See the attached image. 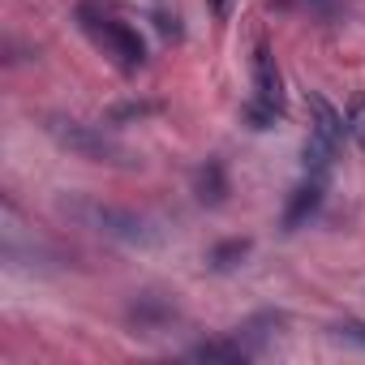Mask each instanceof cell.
I'll return each instance as SVG.
<instances>
[{
	"label": "cell",
	"instance_id": "cell-1",
	"mask_svg": "<svg viewBox=\"0 0 365 365\" xmlns=\"http://www.w3.org/2000/svg\"><path fill=\"white\" fill-rule=\"evenodd\" d=\"M78 22H82V31L91 35V43H95L116 69L133 73V69L146 65V43H142V35H138L129 22H120L116 14H108L103 5L82 0V5H78Z\"/></svg>",
	"mask_w": 365,
	"mask_h": 365
},
{
	"label": "cell",
	"instance_id": "cell-2",
	"mask_svg": "<svg viewBox=\"0 0 365 365\" xmlns=\"http://www.w3.org/2000/svg\"><path fill=\"white\" fill-rule=\"evenodd\" d=\"M309 116H314V125H309V138H305V172L327 176V168H331V159L339 150V138L348 129H344V116L322 95H309Z\"/></svg>",
	"mask_w": 365,
	"mask_h": 365
},
{
	"label": "cell",
	"instance_id": "cell-3",
	"mask_svg": "<svg viewBox=\"0 0 365 365\" xmlns=\"http://www.w3.org/2000/svg\"><path fill=\"white\" fill-rule=\"evenodd\" d=\"M52 138L61 146H69L73 155L82 159H95V163H112V168H133V155L112 138L103 133L99 125H82V120H56L52 125Z\"/></svg>",
	"mask_w": 365,
	"mask_h": 365
},
{
	"label": "cell",
	"instance_id": "cell-4",
	"mask_svg": "<svg viewBox=\"0 0 365 365\" xmlns=\"http://www.w3.org/2000/svg\"><path fill=\"white\" fill-rule=\"evenodd\" d=\"M279 112H284V78H279V65H275L271 48L258 43L254 48V99H250L245 116H250L254 129H267V125H275Z\"/></svg>",
	"mask_w": 365,
	"mask_h": 365
},
{
	"label": "cell",
	"instance_id": "cell-5",
	"mask_svg": "<svg viewBox=\"0 0 365 365\" xmlns=\"http://www.w3.org/2000/svg\"><path fill=\"white\" fill-rule=\"evenodd\" d=\"M78 215H82L95 232H103V237H116V241H129V245H146V241H155L150 220H142V215H133V211L99 207V202H82Z\"/></svg>",
	"mask_w": 365,
	"mask_h": 365
},
{
	"label": "cell",
	"instance_id": "cell-6",
	"mask_svg": "<svg viewBox=\"0 0 365 365\" xmlns=\"http://www.w3.org/2000/svg\"><path fill=\"white\" fill-rule=\"evenodd\" d=\"M322 190H327V176H309L305 185L292 194L288 211H284V228H297V224H305V220L318 211V202H322Z\"/></svg>",
	"mask_w": 365,
	"mask_h": 365
},
{
	"label": "cell",
	"instance_id": "cell-7",
	"mask_svg": "<svg viewBox=\"0 0 365 365\" xmlns=\"http://www.w3.org/2000/svg\"><path fill=\"white\" fill-rule=\"evenodd\" d=\"M190 356H194V361H250V348H245L237 335H228V339H207V344H198Z\"/></svg>",
	"mask_w": 365,
	"mask_h": 365
},
{
	"label": "cell",
	"instance_id": "cell-8",
	"mask_svg": "<svg viewBox=\"0 0 365 365\" xmlns=\"http://www.w3.org/2000/svg\"><path fill=\"white\" fill-rule=\"evenodd\" d=\"M344 129H348V138L365 150V95H356L352 103H348V116H344Z\"/></svg>",
	"mask_w": 365,
	"mask_h": 365
},
{
	"label": "cell",
	"instance_id": "cell-9",
	"mask_svg": "<svg viewBox=\"0 0 365 365\" xmlns=\"http://www.w3.org/2000/svg\"><path fill=\"white\" fill-rule=\"evenodd\" d=\"M198 198H202V202H220V198H224V176H220V163H211L207 172H198Z\"/></svg>",
	"mask_w": 365,
	"mask_h": 365
},
{
	"label": "cell",
	"instance_id": "cell-10",
	"mask_svg": "<svg viewBox=\"0 0 365 365\" xmlns=\"http://www.w3.org/2000/svg\"><path fill=\"white\" fill-rule=\"evenodd\" d=\"M245 254H250V241H228V245L211 250V267H215V271H228V267H237Z\"/></svg>",
	"mask_w": 365,
	"mask_h": 365
},
{
	"label": "cell",
	"instance_id": "cell-11",
	"mask_svg": "<svg viewBox=\"0 0 365 365\" xmlns=\"http://www.w3.org/2000/svg\"><path fill=\"white\" fill-rule=\"evenodd\" d=\"M331 331H335L339 339H352V344H361V348H365V322H356V318H344V322H335Z\"/></svg>",
	"mask_w": 365,
	"mask_h": 365
},
{
	"label": "cell",
	"instance_id": "cell-12",
	"mask_svg": "<svg viewBox=\"0 0 365 365\" xmlns=\"http://www.w3.org/2000/svg\"><path fill=\"white\" fill-rule=\"evenodd\" d=\"M224 5H228V0H215V14H220V18H224V14H228V9H224Z\"/></svg>",
	"mask_w": 365,
	"mask_h": 365
}]
</instances>
